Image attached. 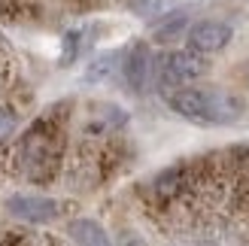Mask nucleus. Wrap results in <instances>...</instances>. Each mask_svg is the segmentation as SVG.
<instances>
[{
	"label": "nucleus",
	"mask_w": 249,
	"mask_h": 246,
	"mask_svg": "<svg viewBox=\"0 0 249 246\" xmlns=\"http://www.w3.org/2000/svg\"><path fill=\"white\" fill-rule=\"evenodd\" d=\"M167 106L182 119L201 125H228L240 119L243 104L228 91H204V88H177L167 94Z\"/></svg>",
	"instance_id": "f257e3e1"
},
{
	"label": "nucleus",
	"mask_w": 249,
	"mask_h": 246,
	"mask_svg": "<svg viewBox=\"0 0 249 246\" xmlns=\"http://www.w3.org/2000/svg\"><path fill=\"white\" fill-rule=\"evenodd\" d=\"M207 73V61L192 49V52H167L158 61V79L161 85H185Z\"/></svg>",
	"instance_id": "f03ea898"
},
{
	"label": "nucleus",
	"mask_w": 249,
	"mask_h": 246,
	"mask_svg": "<svg viewBox=\"0 0 249 246\" xmlns=\"http://www.w3.org/2000/svg\"><path fill=\"white\" fill-rule=\"evenodd\" d=\"M9 213L16 219H24V222H52V219L58 216V201L52 198H43V194H12V198L6 201Z\"/></svg>",
	"instance_id": "7ed1b4c3"
},
{
	"label": "nucleus",
	"mask_w": 249,
	"mask_h": 246,
	"mask_svg": "<svg viewBox=\"0 0 249 246\" xmlns=\"http://www.w3.org/2000/svg\"><path fill=\"white\" fill-rule=\"evenodd\" d=\"M231 43V24L225 21H197L189 28V46L201 55H210V52H222Z\"/></svg>",
	"instance_id": "20e7f679"
},
{
	"label": "nucleus",
	"mask_w": 249,
	"mask_h": 246,
	"mask_svg": "<svg viewBox=\"0 0 249 246\" xmlns=\"http://www.w3.org/2000/svg\"><path fill=\"white\" fill-rule=\"evenodd\" d=\"M149 76H152V55H149V49L143 43H137L124 58V79H128L134 91H143Z\"/></svg>",
	"instance_id": "39448f33"
},
{
	"label": "nucleus",
	"mask_w": 249,
	"mask_h": 246,
	"mask_svg": "<svg viewBox=\"0 0 249 246\" xmlns=\"http://www.w3.org/2000/svg\"><path fill=\"white\" fill-rule=\"evenodd\" d=\"M67 234L73 237V243L76 246H113L107 237V231L94 222V219H73Z\"/></svg>",
	"instance_id": "423d86ee"
},
{
	"label": "nucleus",
	"mask_w": 249,
	"mask_h": 246,
	"mask_svg": "<svg viewBox=\"0 0 249 246\" xmlns=\"http://www.w3.org/2000/svg\"><path fill=\"white\" fill-rule=\"evenodd\" d=\"M185 31V16H170V18H164L155 28V40H161V43H167V40H173V36H179Z\"/></svg>",
	"instance_id": "0eeeda50"
},
{
	"label": "nucleus",
	"mask_w": 249,
	"mask_h": 246,
	"mask_svg": "<svg viewBox=\"0 0 249 246\" xmlns=\"http://www.w3.org/2000/svg\"><path fill=\"white\" fill-rule=\"evenodd\" d=\"M116 58H119V55H101V58H97L94 64L89 67V73H85V79L97 82V79L109 76V73H113V67H116Z\"/></svg>",
	"instance_id": "6e6552de"
},
{
	"label": "nucleus",
	"mask_w": 249,
	"mask_h": 246,
	"mask_svg": "<svg viewBox=\"0 0 249 246\" xmlns=\"http://www.w3.org/2000/svg\"><path fill=\"white\" fill-rule=\"evenodd\" d=\"M16 125H18V122H16V113L0 106V140L12 137V134H16Z\"/></svg>",
	"instance_id": "1a4fd4ad"
},
{
	"label": "nucleus",
	"mask_w": 249,
	"mask_h": 246,
	"mask_svg": "<svg viewBox=\"0 0 249 246\" xmlns=\"http://www.w3.org/2000/svg\"><path fill=\"white\" fill-rule=\"evenodd\" d=\"M76 52H79V34L70 31L64 36V55H61V64H70V61L76 58Z\"/></svg>",
	"instance_id": "9d476101"
}]
</instances>
